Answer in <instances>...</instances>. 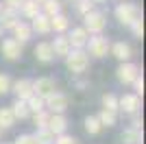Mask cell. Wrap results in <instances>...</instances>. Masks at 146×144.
<instances>
[{"label": "cell", "instance_id": "1", "mask_svg": "<svg viewBox=\"0 0 146 144\" xmlns=\"http://www.w3.org/2000/svg\"><path fill=\"white\" fill-rule=\"evenodd\" d=\"M113 15H116V20L122 24V26L129 29L133 22L142 20V7L135 5V2H120V5L113 9Z\"/></svg>", "mask_w": 146, "mask_h": 144}, {"label": "cell", "instance_id": "2", "mask_svg": "<svg viewBox=\"0 0 146 144\" xmlns=\"http://www.w3.org/2000/svg\"><path fill=\"white\" fill-rule=\"evenodd\" d=\"M109 48H111V42L109 37L105 35H92L85 44V53L87 57H96V59H105L109 55Z\"/></svg>", "mask_w": 146, "mask_h": 144}, {"label": "cell", "instance_id": "3", "mask_svg": "<svg viewBox=\"0 0 146 144\" xmlns=\"http://www.w3.org/2000/svg\"><path fill=\"white\" fill-rule=\"evenodd\" d=\"M105 26H107V15L103 11H90L83 18V29L87 31V35H103Z\"/></svg>", "mask_w": 146, "mask_h": 144}, {"label": "cell", "instance_id": "4", "mask_svg": "<svg viewBox=\"0 0 146 144\" xmlns=\"http://www.w3.org/2000/svg\"><path fill=\"white\" fill-rule=\"evenodd\" d=\"M66 68L72 74H83L90 68V57L85 50H70V55L66 57Z\"/></svg>", "mask_w": 146, "mask_h": 144}, {"label": "cell", "instance_id": "5", "mask_svg": "<svg viewBox=\"0 0 146 144\" xmlns=\"http://www.w3.org/2000/svg\"><path fill=\"white\" fill-rule=\"evenodd\" d=\"M55 92H59V90H57V81H55V79L39 77V79L33 81V94H35L37 98H42V101H48Z\"/></svg>", "mask_w": 146, "mask_h": 144}, {"label": "cell", "instance_id": "6", "mask_svg": "<svg viewBox=\"0 0 146 144\" xmlns=\"http://www.w3.org/2000/svg\"><path fill=\"white\" fill-rule=\"evenodd\" d=\"M142 74V68L133 61H127V63H120L116 70V77L122 85H133V81Z\"/></svg>", "mask_w": 146, "mask_h": 144}, {"label": "cell", "instance_id": "7", "mask_svg": "<svg viewBox=\"0 0 146 144\" xmlns=\"http://www.w3.org/2000/svg\"><path fill=\"white\" fill-rule=\"evenodd\" d=\"M142 109V98L135 94H122L118 96V111H122V114L127 116H135L140 114Z\"/></svg>", "mask_w": 146, "mask_h": 144}, {"label": "cell", "instance_id": "8", "mask_svg": "<svg viewBox=\"0 0 146 144\" xmlns=\"http://www.w3.org/2000/svg\"><path fill=\"white\" fill-rule=\"evenodd\" d=\"M0 53H2V57H5L7 61H20L22 59V53H24V46L18 44L13 37H7V39H2V44H0Z\"/></svg>", "mask_w": 146, "mask_h": 144}, {"label": "cell", "instance_id": "9", "mask_svg": "<svg viewBox=\"0 0 146 144\" xmlns=\"http://www.w3.org/2000/svg\"><path fill=\"white\" fill-rule=\"evenodd\" d=\"M66 37H68L72 50H85V44H87V39H90V35H87V31L83 29V26H74Z\"/></svg>", "mask_w": 146, "mask_h": 144}, {"label": "cell", "instance_id": "10", "mask_svg": "<svg viewBox=\"0 0 146 144\" xmlns=\"http://www.w3.org/2000/svg\"><path fill=\"white\" fill-rule=\"evenodd\" d=\"M11 92L18 101H29L33 96V79H18L11 83Z\"/></svg>", "mask_w": 146, "mask_h": 144}, {"label": "cell", "instance_id": "11", "mask_svg": "<svg viewBox=\"0 0 146 144\" xmlns=\"http://www.w3.org/2000/svg\"><path fill=\"white\" fill-rule=\"evenodd\" d=\"M66 109H68V96L63 92H55L46 101V111L48 114H66Z\"/></svg>", "mask_w": 146, "mask_h": 144}, {"label": "cell", "instance_id": "12", "mask_svg": "<svg viewBox=\"0 0 146 144\" xmlns=\"http://www.w3.org/2000/svg\"><path fill=\"white\" fill-rule=\"evenodd\" d=\"M109 55H113L120 63H127V61L133 59V48H131L129 42H116V44H111Z\"/></svg>", "mask_w": 146, "mask_h": 144}, {"label": "cell", "instance_id": "13", "mask_svg": "<svg viewBox=\"0 0 146 144\" xmlns=\"http://www.w3.org/2000/svg\"><path fill=\"white\" fill-rule=\"evenodd\" d=\"M46 129H48L55 138H57V135H61V133H66V129H68V118H66V114H50Z\"/></svg>", "mask_w": 146, "mask_h": 144}, {"label": "cell", "instance_id": "14", "mask_svg": "<svg viewBox=\"0 0 146 144\" xmlns=\"http://www.w3.org/2000/svg\"><path fill=\"white\" fill-rule=\"evenodd\" d=\"M13 39H15V42L18 44H22V46H24L26 42H29L31 37H33V31H31V24L29 22H24V20H20L18 24H15V26H13Z\"/></svg>", "mask_w": 146, "mask_h": 144}, {"label": "cell", "instance_id": "15", "mask_svg": "<svg viewBox=\"0 0 146 144\" xmlns=\"http://www.w3.org/2000/svg\"><path fill=\"white\" fill-rule=\"evenodd\" d=\"M33 55H35V59L39 61V63H52V61H55L50 42H39L35 48H33Z\"/></svg>", "mask_w": 146, "mask_h": 144}, {"label": "cell", "instance_id": "16", "mask_svg": "<svg viewBox=\"0 0 146 144\" xmlns=\"http://www.w3.org/2000/svg\"><path fill=\"white\" fill-rule=\"evenodd\" d=\"M50 48H52V55H55V59L57 57H63L66 59L68 55H70V42H68V37L66 35H57L52 42H50Z\"/></svg>", "mask_w": 146, "mask_h": 144}, {"label": "cell", "instance_id": "17", "mask_svg": "<svg viewBox=\"0 0 146 144\" xmlns=\"http://www.w3.org/2000/svg\"><path fill=\"white\" fill-rule=\"evenodd\" d=\"M29 24H31V31L37 33V35H48V33H52V31H50V18L44 15V13H39L37 18H33Z\"/></svg>", "mask_w": 146, "mask_h": 144}, {"label": "cell", "instance_id": "18", "mask_svg": "<svg viewBox=\"0 0 146 144\" xmlns=\"http://www.w3.org/2000/svg\"><path fill=\"white\" fill-rule=\"evenodd\" d=\"M18 13L22 18H26V20H33V18H37V15L42 13V5L35 2V0H24V5L20 7Z\"/></svg>", "mask_w": 146, "mask_h": 144}, {"label": "cell", "instance_id": "19", "mask_svg": "<svg viewBox=\"0 0 146 144\" xmlns=\"http://www.w3.org/2000/svg\"><path fill=\"white\" fill-rule=\"evenodd\" d=\"M68 29H70V18L66 13H59L55 18H50V31H55L57 35H63Z\"/></svg>", "mask_w": 146, "mask_h": 144}, {"label": "cell", "instance_id": "20", "mask_svg": "<svg viewBox=\"0 0 146 144\" xmlns=\"http://www.w3.org/2000/svg\"><path fill=\"white\" fill-rule=\"evenodd\" d=\"M120 140H122V144H142V142H144V133H142L140 129H131V127H127V129L122 131Z\"/></svg>", "mask_w": 146, "mask_h": 144}, {"label": "cell", "instance_id": "21", "mask_svg": "<svg viewBox=\"0 0 146 144\" xmlns=\"http://www.w3.org/2000/svg\"><path fill=\"white\" fill-rule=\"evenodd\" d=\"M0 22H2V29L5 31H11L13 26L20 22V13L11 11V9H5V11L0 13Z\"/></svg>", "mask_w": 146, "mask_h": 144}, {"label": "cell", "instance_id": "22", "mask_svg": "<svg viewBox=\"0 0 146 144\" xmlns=\"http://www.w3.org/2000/svg\"><path fill=\"white\" fill-rule=\"evenodd\" d=\"M11 114H13V118L15 120H26V118H31V111H29V105H26V101H13V105H11Z\"/></svg>", "mask_w": 146, "mask_h": 144}, {"label": "cell", "instance_id": "23", "mask_svg": "<svg viewBox=\"0 0 146 144\" xmlns=\"http://www.w3.org/2000/svg\"><path fill=\"white\" fill-rule=\"evenodd\" d=\"M42 13L48 15V18H55L61 13V0H46L42 2Z\"/></svg>", "mask_w": 146, "mask_h": 144}, {"label": "cell", "instance_id": "24", "mask_svg": "<svg viewBox=\"0 0 146 144\" xmlns=\"http://www.w3.org/2000/svg\"><path fill=\"white\" fill-rule=\"evenodd\" d=\"M98 122H100V127H116L118 125V114H113V111H105V109H100V114L96 116Z\"/></svg>", "mask_w": 146, "mask_h": 144}, {"label": "cell", "instance_id": "25", "mask_svg": "<svg viewBox=\"0 0 146 144\" xmlns=\"http://www.w3.org/2000/svg\"><path fill=\"white\" fill-rule=\"evenodd\" d=\"M15 125V118L11 114V107H0V131L2 129H11Z\"/></svg>", "mask_w": 146, "mask_h": 144}, {"label": "cell", "instance_id": "26", "mask_svg": "<svg viewBox=\"0 0 146 144\" xmlns=\"http://www.w3.org/2000/svg\"><path fill=\"white\" fill-rule=\"evenodd\" d=\"M83 125H85V131L90 133V135H98V133L103 131V127H100L96 116H87V118L83 120Z\"/></svg>", "mask_w": 146, "mask_h": 144}, {"label": "cell", "instance_id": "27", "mask_svg": "<svg viewBox=\"0 0 146 144\" xmlns=\"http://www.w3.org/2000/svg\"><path fill=\"white\" fill-rule=\"evenodd\" d=\"M103 109H105V111H113V114H118V96L113 94V92L103 94Z\"/></svg>", "mask_w": 146, "mask_h": 144}, {"label": "cell", "instance_id": "28", "mask_svg": "<svg viewBox=\"0 0 146 144\" xmlns=\"http://www.w3.org/2000/svg\"><path fill=\"white\" fill-rule=\"evenodd\" d=\"M31 118H33V125H35V129H46V125H48V118L50 114L44 109V111H37V114H31Z\"/></svg>", "mask_w": 146, "mask_h": 144}, {"label": "cell", "instance_id": "29", "mask_svg": "<svg viewBox=\"0 0 146 144\" xmlns=\"http://www.w3.org/2000/svg\"><path fill=\"white\" fill-rule=\"evenodd\" d=\"M26 105H29V111H31V114H37V111H44V109H46V101L37 98L35 94H33L29 101H26Z\"/></svg>", "mask_w": 146, "mask_h": 144}, {"label": "cell", "instance_id": "30", "mask_svg": "<svg viewBox=\"0 0 146 144\" xmlns=\"http://www.w3.org/2000/svg\"><path fill=\"white\" fill-rule=\"evenodd\" d=\"M33 135H35L37 144H52V142H55V135H52L48 129H37Z\"/></svg>", "mask_w": 146, "mask_h": 144}, {"label": "cell", "instance_id": "31", "mask_svg": "<svg viewBox=\"0 0 146 144\" xmlns=\"http://www.w3.org/2000/svg\"><path fill=\"white\" fill-rule=\"evenodd\" d=\"M94 2H92V0H76V13H79L81 18H85L87 13L90 11H94Z\"/></svg>", "mask_w": 146, "mask_h": 144}, {"label": "cell", "instance_id": "32", "mask_svg": "<svg viewBox=\"0 0 146 144\" xmlns=\"http://www.w3.org/2000/svg\"><path fill=\"white\" fill-rule=\"evenodd\" d=\"M11 77L7 74V72H0V96H5V94H9L11 92Z\"/></svg>", "mask_w": 146, "mask_h": 144}, {"label": "cell", "instance_id": "33", "mask_svg": "<svg viewBox=\"0 0 146 144\" xmlns=\"http://www.w3.org/2000/svg\"><path fill=\"white\" fill-rule=\"evenodd\" d=\"M129 29H131V33H133L135 39H142V37H144V20H137V22H133Z\"/></svg>", "mask_w": 146, "mask_h": 144}, {"label": "cell", "instance_id": "34", "mask_svg": "<svg viewBox=\"0 0 146 144\" xmlns=\"http://www.w3.org/2000/svg\"><path fill=\"white\" fill-rule=\"evenodd\" d=\"M52 144H79V140L74 138V135H68V133H61V135H57L55 142Z\"/></svg>", "mask_w": 146, "mask_h": 144}, {"label": "cell", "instance_id": "35", "mask_svg": "<svg viewBox=\"0 0 146 144\" xmlns=\"http://www.w3.org/2000/svg\"><path fill=\"white\" fill-rule=\"evenodd\" d=\"M11 144H37V140H35L33 133H22V135H18L15 142H11Z\"/></svg>", "mask_w": 146, "mask_h": 144}, {"label": "cell", "instance_id": "36", "mask_svg": "<svg viewBox=\"0 0 146 144\" xmlns=\"http://www.w3.org/2000/svg\"><path fill=\"white\" fill-rule=\"evenodd\" d=\"M5 9H11V11H20V7L24 5V0H2Z\"/></svg>", "mask_w": 146, "mask_h": 144}, {"label": "cell", "instance_id": "37", "mask_svg": "<svg viewBox=\"0 0 146 144\" xmlns=\"http://www.w3.org/2000/svg\"><path fill=\"white\" fill-rule=\"evenodd\" d=\"M133 87H135V96H142V94H144V77H142V74L133 81Z\"/></svg>", "mask_w": 146, "mask_h": 144}, {"label": "cell", "instance_id": "38", "mask_svg": "<svg viewBox=\"0 0 146 144\" xmlns=\"http://www.w3.org/2000/svg\"><path fill=\"white\" fill-rule=\"evenodd\" d=\"M131 129H140V131H142V118H140V114L131 116Z\"/></svg>", "mask_w": 146, "mask_h": 144}, {"label": "cell", "instance_id": "39", "mask_svg": "<svg viewBox=\"0 0 146 144\" xmlns=\"http://www.w3.org/2000/svg\"><path fill=\"white\" fill-rule=\"evenodd\" d=\"M92 2H94V5H100V2H107V0H92Z\"/></svg>", "mask_w": 146, "mask_h": 144}, {"label": "cell", "instance_id": "40", "mask_svg": "<svg viewBox=\"0 0 146 144\" xmlns=\"http://www.w3.org/2000/svg\"><path fill=\"white\" fill-rule=\"evenodd\" d=\"M5 11V5H2V0H0V13Z\"/></svg>", "mask_w": 146, "mask_h": 144}, {"label": "cell", "instance_id": "41", "mask_svg": "<svg viewBox=\"0 0 146 144\" xmlns=\"http://www.w3.org/2000/svg\"><path fill=\"white\" fill-rule=\"evenodd\" d=\"M2 33H5V29H2V22H0V37H2Z\"/></svg>", "mask_w": 146, "mask_h": 144}, {"label": "cell", "instance_id": "42", "mask_svg": "<svg viewBox=\"0 0 146 144\" xmlns=\"http://www.w3.org/2000/svg\"><path fill=\"white\" fill-rule=\"evenodd\" d=\"M35 2H39V5H42V2H46V0H35Z\"/></svg>", "mask_w": 146, "mask_h": 144}, {"label": "cell", "instance_id": "43", "mask_svg": "<svg viewBox=\"0 0 146 144\" xmlns=\"http://www.w3.org/2000/svg\"><path fill=\"white\" fill-rule=\"evenodd\" d=\"M0 144H11V142H0Z\"/></svg>", "mask_w": 146, "mask_h": 144}, {"label": "cell", "instance_id": "44", "mask_svg": "<svg viewBox=\"0 0 146 144\" xmlns=\"http://www.w3.org/2000/svg\"><path fill=\"white\" fill-rule=\"evenodd\" d=\"M0 135H2V131H0Z\"/></svg>", "mask_w": 146, "mask_h": 144}, {"label": "cell", "instance_id": "45", "mask_svg": "<svg viewBox=\"0 0 146 144\" xmlns=\"http://www.w3.org/2000/svg\"><path fill=\"white\" fill-rule=\"evenodd\" d=\"M72 2H76V0H72Z\"/></svg>", "mask_w": 146, "mask_h": 144}]
</instances>
